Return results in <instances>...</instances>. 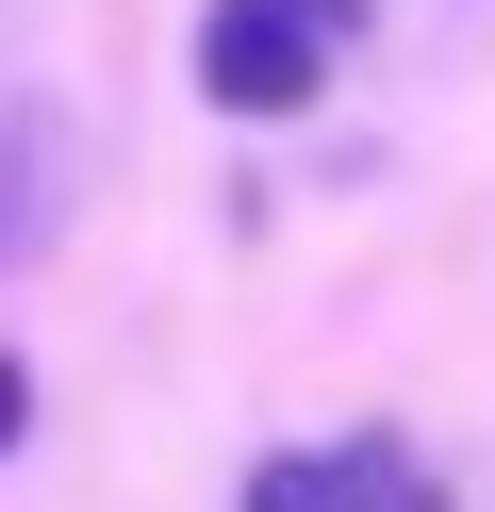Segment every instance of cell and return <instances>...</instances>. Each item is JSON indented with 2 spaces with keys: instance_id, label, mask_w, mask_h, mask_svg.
Listing matches in <instances>:
<instances>
[{
  "instance_id": "277c9868",
  "label": "cell",
  "mask_w": 495,
  "mask_h": 512,
  "mask_svg": "<svg viewBox=\"0 0 495 512\" xmlns=\"http://www.w3.org/2000/svg\"><path fill=\"white\" fill-rule=\"evenodd\" d=\"M380 512H446V496H429V479H396V496H380Z\"/></svg>"
},
{
  "instance_id": "3957f363",
  "label": "cell",
  "mask_w": 495,
  "mask_h": 512,
  "mask_svg": "<svg viewBox=\"0 0 495 512\" xmlns=\"http://www.w3.org/2000/svg\"><path fill=\"white\" fill-rule=\"evenodd\" d=\"M33 430V364H0V446H17Z\"/></svg>"
},
{
  "instance_id": "6da1fadb",
  "label": "cell",
  "mask_w": 495,
  "mask_h": 512,
  "mask_svg": "<svg viewBox=\"0 0 495 512\" xmlns=\"http://www.w3.org/2000/svg\"><path fill=\"white\" fill-rule=\"evenodd\" d=\"M347 34H363V0H215L198 17V100L215 116H314Z\"/></svg>"
},
{
  "instance_id": "7a4b0ae2",
  "label": "cell",
  "mask_w": 495,
  "mask_h": 512,
  "mask_svg": "<svg viewBox=\"0 0 495 512\" xmlns=\"http://www.w3.org/2000/svg\"><path fill=\"white\" fill-rule=\"evenodd\" d=\"M396 496V446H281L248 463V512H380Z\"/></svg>"
}]
</instances>
